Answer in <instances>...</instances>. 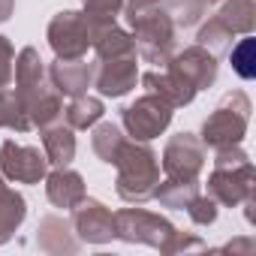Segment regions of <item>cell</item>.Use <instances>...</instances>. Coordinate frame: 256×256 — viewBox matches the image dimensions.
<instances>
[{
    "label": "cell",
    "mask_w": 256,
    "mask_h": 256,
    "mask_svg": "<svg viewBox=\"0 0 256 256\" xmlns=\"http://www.w3.org/2000/svg\"><path fill=\"white\" fill-rule=\"evenodd\" d=\"M84 6H88L90 24H94V22H108V18H114V12L120 10V0H84Z\"/></svg>",
    "instance_id": "obj_16"
},
{
    "label": "cell",
    "mask_w": 256,
    "mask_h": 256,
    "mask_svg": "<svg viewBox=\"0 0 256 256\" xmlns=\"http://www.w3.org/2000/svg\"><path fill=\"white\" fill-rule=\"evenodd\" d=\"M46 151L52 157V163H70L72 160V151H76V142L70 136V130H48L46 133Z\"/></svg>",
    "instance_id": "obj_11"
},
{
    "label": "cell",
    "mask_w": 256,
    "mask_h": 256,
    "mask_svg": "<svg viewBox=\"0 0 256 256\" xmlns=\"http://www.w3.org/2000/svg\"><path fill=\"white\" fill-rule=\"evenodd\" d=\"M48 196H52L58 205H72V202L82 196V178L72 175V172H58V175H52V181H48Z\"/></svg>",
    "instance_id": "obj_10"
},
{
    "label": "cell",
    "mask_w": 256,
    "mask_h": 256,
    "mask_svg": "<svg viewBox=\"0 0 256 256\" xmlns=\"http://www.w3.org/2000/svg\"><path fill=\"white\" fill-rule=\"evenodd\" d=\"M133 82H136V64L130 58H112V60H106L96 84H100L102 94L120 96V94H126L133 88Z\"/></svg>",
    "instance_id": "obj_7"
},
{
    "label": "cell",
    "mask_w": 256,
    "mask_h": 256,
    "mask_svg": "<svg viewBox=\"0 0 256 256\" xmlns=\"http://www.w3.org/2000/svg\"><path fill=\"white\" fill-rule=\"evenodd\" d=\"M120 133H118V126H112V124H106V126H100V130L94 133V148H96V154L102 157V160H108V163H114V154L120 151Z\"/></svg>",
    "instance_id": "obj_13"
},
{
    "label": "cell",
    "mask_w": 256,
    "mask_h": 256,
    "mask_svg": "<svg viewBox=\"0 0 256 256\" xmlns=\"http://www.w3.org/2000/svg\"><path fill=\"white\" fill-rule=\"evenodd\" d=\"M52 76H54V82H58L60 90L82 94L88 88V82H90V66L88 64H58L52 70Z\"/></svg>",
    "instance_id": "obj_9"
},
{
    "label": "cell",
    "mask_w": 256,
    "mask_h": 256,
    "mask_svg": "<svg viewBox=\"0 0 256 256\" xmlns=\"http://www.w3.org/2000/svg\"><path fill=\"white\" fill-rule=\"evenodd\" d=\"M148 4H151V0H133V12H139V10L148 6Z\"/></svg>",
    "instance_id": "obj_19"
},
{
    "label": "cell",
    "mask_w": 256,
    "mask_h": 256,
    "mask_svg": "<svg viewBox=\"0 0 256 256\" xmlns=\"http://www.w3.org/2000/svg\"><path fill=\"white\" fill-rule=\"evenodd\" d=\"M48 40L64 60L82 58L90 46V22L82 18L78 12H60L48 28Z\"/></svg>",
    "instance_id": "obj_2"
},
{
    "label": "cell",
    "mask_w": 256,
    "mask_h": 256,
    "mask_svg": "<svg viewBox=\"0 0 256 256\" xmlns=\"http://www.w3.org/2000/svg\"><path fill=\"white\" fill-rule=\"evenodd\" d=\"M151 151L142 148H126L120 145V151L114 154V163H120L124 175H120V196L136 199L148 193V184L154 181V163H151Z\"/></svg>",
    "instance_id": "obj_3"
},
{
    "label": "cell",
    "mask_w": 256,
    "mask_h": 256,
    "mask_svg": "<svg viewBox=\"0 0 256 256\" xmlns=\"http://www.w3.org/2000/svg\"><path fill=\"white\" fill-rule=\"evenodd\" d=\"M94 24H96V22H94ZM90 42L96 46V52H100L102 60H108V58H126V54L133 52L130 36L120 34L118 28H108V24H96V36H94Z\"/></svg>",
    "instance_id": "obj_8"
},
{
    "label": "cell",
    "mask_w": 256,
    "mask_h": 256,
    "mask_svg": "<svg viewBox=\"0 0 256 256\" xmlns=\"http://www.w3.org/2000/svg\"><path fill=\"white\" fill-rule=\"evenodd\" d=\"M169 106L163 100H154V96H145L139 100L136 106H130L124 112V124H126V130H130L136 139H151L157 136L163 126L169 124Z\"/></svg>",
    "instance_id": "obj_4"
},
{
    "label": "cell",
    "mask_w": 256,
    "mask_h": 256,
    "mask_svg": "<svg viewBox=\"0 0 256 256\" xmlns=\"http://www.w3.org/2000/svg\"><path fill=\"white\" fill-rule=\"evenodd\" d=\"M10 60H12V46H10L4 36H0V90H4V88L10 84V78H12Z\"/></svg>",
    "instance_id": "obj_17"
},
{
    "label": "cell",
    "mask_w": 256,
    "mask_h": 256,
    "mask_svg": "<svg viewBox=\"0 0 256 256\" xmlns=\"http://www.w3.org/2000/svg\"><path fill=\"white\" fill-rule=\"evenodd\" d=\"M4 169L10 178L18 181H40L46 172V160L34 148H16L12 142L4 145Z\"/></svg>",
    "instance_id": "obj_6"
},
{
    "label": "cell",
    "mask_w": 256,
    "mask_h": 256,
    "mask_svg": "<svg viewBox=\"0 0 256 256\" xmlns=\"http://www.w3.org/2000/svg\"><path fill=\"white\" fill-rule=\"evenodd\" d=\"M28 112L22 108V100L12 94H0V126H16V130H28Z\"/></svg>",
    "instance_id": "obj_12"
},
{
    "label": "cell",
    "mask_w": 256,
    "mask_h": 256,
    "mask_svg": "<svg viewBox=\"0 0 256 256\" xmlns=\"http://www.w3.org/2000/svg\"><path fill=\"white\" fill-rule=\"evenodd\" d=\"M130 18H133V24H136V36L142 40V52H145L151 60L163 58V52L172 46V28H169L166 16H163V12H148V16L133 12Z\"/></svg>",
    "instance_id": "obj_5"
},
{
    "label": "cell",
    "mask_w": 256,
    "mask_h": 256,
    "mask_svg": "<svg viewBox=\"0 0 256 256\" xmlns=\"http://www.w3.org/2000/svg\"><path fill=\"white\" fill-rule=\"evenodd\" d=\"M10 12H12V0H0V22H4Z\"/></svg>",
    "instance_id": "obj_18"
},
{
    "label": "cell",
    "mask_w": 256,
    "mask_h": 256,
    "mask_svg": "<svg viewBox=\"0 0 256 256\" xmlns=\"http://www.w3.org/2000/svg\"><path fill=\"white\" fill-rule=\"evenodd\" d=\"M100 112H102V106L96 100H76L72 108H70V124L72 126H88L100 118Z\"/></svg>",
    "instance_id": "obj_14"
},
{
    "label": "cell",
    "mask_w": 256,
    "mask_h": 256,
    "mask_svg": "<svg viewBox=\"0 0 256 256\" xmlns=\"http://www.w3.org/2000/svg\"><path fill=\"white\" fill-rule=\"evenodd\" d=\"M16 76H18V100H22V108L28 112V118L36 124H48L60 112V102L52 90H46L48 84L42 82V60L34 48L22 52Z\"/></svg>",
    "instance_id": "obj_1"
},
{
    "label": "cell",
    "mask_w": 256,
    "mask_h": 256,
    "mask_svg": "<svg viewBox=\"0 0 256 256\" xmlns=\"http://www.w3.org/2000/svg\"><path fill=\"white\" fill-rule=\"evenodd\" d=\"M232 66L241 78H253V40H241V46L232 52Z\"/></svg>",
    "instance_id": "obj_15"
}]
</instances>
